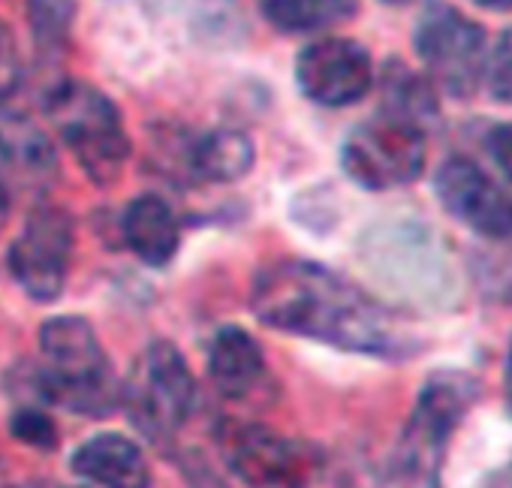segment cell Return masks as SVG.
Listing matches in <instances>:
<instances>
[{
	"label": "cell",
	"mask_w": 512,
	"mask_h": 488,
	"mask_svg": "<svg viewBox=\"0 0 512 488\" xmlns=\"http://www.w3.org/2000/svg\"><path fill=\"white\" fill-rule=\"evenodd\" d=\"M13 434L28 443V446H37V449H55L58 446V431L55 425L40 413V410H19L13 416Z\"/></svg>",
	"instance_id": "603a6c76"
},
{
	"label": "cell",
	"mask_w": 512,
	"mask_h": 488,
	"mask_svg": "<svg viewBox=\"0 0 512 488\" xmlns=\"http://www.w3.org/2000/svg\"><path fill=\"white\" fill-rule=\"evenodd\" d=\"M488 151L497 163V169L503 172V178L512 181V121L509 124H497L488 136Z\"/></svg>",
	"instance_id": "cb8c5ba5"
},
{
	"label": "cell",
	"mask_w": 512,
	"mask_h": 488,
	"mask_svg": "<svg viewBox=\"0 0 512 488\" xmlns=\"http://www.w3.org/2000/svg\"><path fill=\"white\" fill-rule=\"evenodd\" d=\"M341 166L359 187H404L425 169V133L404 118L380 112L353 127V133L344 139Z\"/></svg>",
	"instance_id": "52a82bcc"
},
{
	"label": "cell",
	"mask_w": 512,
	"mask_h": 488,
	"mask_svg": "<svg viewBox=\"0 0 512 488\" xmlns=\"http://www.w3.org/2000/svg\"><path fill=\"white\" fill-rule=\"evenodd\" d=\"M208 374L223 398H247L266 377L260 344L238 326H223L208 350Z\"/></svg>",
	"instance_id": "5bb4252c"
},
{
	"label": "cell",
	"mask_w": 512,
	"mask_h": 488,
	"mask_svg": "<svg viewBox=\"0 0 512 488\" xmlns=\"http://www.w3.org/2000/svg\"><path fill=\"white\" fill-rule=\"evenodd\" d=\"M73 257V220L64 208L40 205L10 244V275L37 302H55L67 284Z\"/></svg>",
	"instance_id": "9c48e42d"
},
{
	"label": "cell",
	"mask_w": 512,
	"mask_h": 488,
	"mask_svg": "<svg viewBox=\"0 0 512 488\" xmlns=\"http://www.w3.org/2000/svg\"><path fill=\"white\" fill-rule=\"evenodd\" d=\"M383 4H392V7H398V4H410V0H383Z\"/></svg>",
	"instance_id": "83f0119b"
},
{
	"label": "cell",
	"mask_w": 512,
	"mask_h": 488,
	"mask_svg": "<svg viewBox=\"0 0 512 488\" xmlns=\"http://www.w3.org/2000/svg\"><path fill=\"white\" fill-rule=\"evenodd\" d=\"M172 10L184 19L187 31L208 43H226L241 34L235 0H175Z\"/></svg>",
	"instance_id": "ffe728a7"
},
{
	"label": "cell",
	"mask_w": 512,
	"mask_h": 488,
	"mask_svg": "<svg viewBox=\"0 0 512 488\" xmlns=\"http://www.w3.org/2000/svg\"><path fill=\"white\" fill-rule=\"evenodd\" d=\"M413 49L428 82L455 100L476 94L485 73V28L449 4H428L413 28Z\"/></svg>",
	"instance_id": "5b68a950"
},
{
	"label": "cell",
	"mask_w": 512,
	"mask_h": 488,
	"mask_svg": "<svg viewBox=\"0 0 512 488\" xmlns=\"http://www.w3.org/2000/svg\"><path fill=\"white\" fill-rule=\"evenodd\" d=\"M506 398H509V410H512V344H509V362H506Z\"/></svg>",
	"instance_id": "484cf974"
},
{
	"label": "cell",
	"mask_w": 512,
	"mask_h": 488,
	"mask_svg": "<svg viewBox=\"0 0 512 488\" xmlns=\"http://www.w3.org/2000/svg\"><path fill=\"white\" fill-rule=\"evenodd\" d=\"M76 4L73 0H28V22L37 58L43 64H55L70 46Z\"/></svg>",
	"instance_id": "d6986e66"
},
{
	"label": "cell",
	"mask_w": 512,
	"mask_h": 488,
	"mask_svg": "<svg viewBox=\"0 0 512 488\" xmlns=\"http://www.w3.org/2000/svg\"><path fill=\"white\" fill-rule=\"evenodd\" d=\"M470 4H476L482 10H491V13H509L512 10V0H470Z\"/></svg>",
	"instance_id": "d4e9b609"
},
{
	"label": "cell",
	"mask_w": 512,
	"mask_h": 488,
	"mask_svg": "<svg viewBox=\"0 0 512 488\" xmlns=\"http://www.w3.org/2000/svg\"><path fill=\"white\" fill-rule=\"evenodd\" d=\"M43 109L85 175L94 184H112L130 157V136L118 106L88 82L58 79L46 88Z\"/></svg>",
	"instance_id": "277c9868"
},
{
	"label": "cell",
	"mask_w": 512,
	"mask_h": 488,
	"mask_svg": "<svg viewBox=\"0 0 512 488\" xmlns=\"http://www.w3.org/2000/svg\"><path fill=\"white\" fill-rule=\"evenodd\" d=\"M250 308L266 326L368 356H407L416 341L407 323L320 263L284 260L263 269Z\"/></svg>",
	"instance_id": "6da1fadb"
},
{
	"label": "cell",
	"mask_w": 512,
	"mask_h": 488,
	"mask_svg": "<svg viewBox=\"0 0 512 488\" xmlns=\"http://www.w3.org/2000/svg\"><path fill=\"white\" fill-rule=\"evenodd\" d=\"M73 473L91 488H148L151 473L142 449L124 434H100L73 455Z\"/></svg>",
	"instance_id": "4fadbf2b"
},
{
	"label": "cell",
	"mask_w": 512,
	"mask_h": 488,
	"mask_svg": "<svg viewBox=\"0 0 512 488\" xmlns=\"http://www.w3.org/2000/svg\"><path fill=\"white\" fill-rule=\"evenodd\" d=\"M7 211H10V196L0 190V226H4V220H7Z\"/></svg>",
	"instance_id": "4316f807"
},
{
	"label": "cell",
	"mask_w": 512,
	"mask_h": 488,
	"mask_svg": "<svg viewBox=\"0 0 512 488\" xmlns=\"http://www.w3.org/2000/svg\"><path fill=\"white\" fill-rule=\"evenodd\" d=\"M58 178L52 139L22 112L0 106V190L7 196H40Z\"/></svg>",
	"instance_id": "7c38bea8"
},
{
	"label": "cell",
	"mask_w": 512,
	"mask_h": 488,
	"mask_svg": "<svg viewBox=\"0 0 512 488\" xmlns=\"http://www.w3.org/2000/svg\"><path fill=\"white\" fill-rule=\"evenodd\" d=\"M476 401V383L461 371H437L419 392V401L392 449V488H440L446 446Z\"/></svg>",
	"instance_id": "7a4b0ae2"
},
{
	"label": "cell",
	"mask_w": 512,
	"mask_h": 488,
	"mask_svg": "<svg viewBox=\"0 0 512 488\" xmlns=\"http://www.w3.org/2000/svg\"><path fill=\"white\" fill-rule=\"evenodd\" d=\"M443 208L485 238H512V196L473 160L449 157L434 178Z\"/></svg>",
	"instance_id": "8fae6325"
},
{
	"label": "cell",
	"mask_w": 512,
	"mask_h": 488,
	"mask_svg": "<svg viewBox=\"0 0 512 488\" xmlns=\"http://www.w3.org/2000/svg\"><path fill=\"white\" fill-rule=\"evenodd\" d=\"M359 0H263V16L281 34H320L350 22Z\"/></svg>",
	"instance_id": "e0dca14e"
},
{
	"label": "cell",
	"mask_w": 512,
	"mask_h": 488,
	"mask_svg": "<svg viewBox=\"0 0 512 488\" xmlns=\"http://www.w3.org/2000/svg\"><path fill=\"white\" fill-rule=\"evenodd\" d=\"M380 91H383V109L386 115L404 118L416 127H422L428 118L437 115V97H434V85L413 73L407 64L401 61H389L383 67L380 76Z\"/></svg>",
	"instance_id": "ac0fdd59"
},
{
	"label": "cell",
	"mask_w": 512,
	"mask_h": 488,
	"mask_svg": "<svg viewBox=\"0 0 512 488\" xmlns=\"http://www.w3.org/2000/svg\"><path fill=\"white\" fill-rule=\"evenodd\" d=\"M253 157L250 136L229 127L196 133L184 145V163L190 175H199L202 181H238L250 172Z\"/></svg>",
	"instance_id": "2e32d148"
},
{
	"label": "cell",
	"mask_w": 512,
	"mask_h": 488,
	"mask_svg": "<svg viewBox=\"0 0 512 488\" xmlns=\"http://www.w3.org/2000/svg\"><path fill=\"white\" fill-rule=\"evenodd\" d=\"M82 488H91V485H82Z\"/></svg>",
	"instance_id": "f546056e"
},
{
	"label": "cell",
	"mask_w": 512,
	"mask_h": 488,
	"mask_svg": "<svg viewBox=\"0 0 512 488\" xmlns=\"http://www.w3.org/2000/svg\"><path fill=\"white\" fill-rule=\"evenodd\" d=\"M127 248L148 266H166L178 251V220L160 196H136L121 220Z\"/></svg>",
	"instance_id": "9a60e30c"
},
{
	"label": "cell",
	"mask_w": 512,
	"mask_h": 488,
	"mask_svg": "<svg viewBox=\"0 0 512 488\" xmlns=\"http://www.w3.org/2000/svg\"><path fill=\"white\" fill-rule=\"evenodd\" d=\"M37 386L46 401L76 413H106L115 404L112 365L82 317H52L40 329Z\"/></svg>",
	"instance_id": "3957f363"
},
{
	"label": "cell",
	"mask_w": 512,
	"mask_h": 488,
	"mask_svg": "<svg viewBox=\"0 0 512 488\" xmlns=\"http://www.w3.org/2000/svg\"><path fill=\"white\" fill-rule=\"evenodd\" d=\"M124 404L145 437L169 440L178 434L196 404V383L178 347L154 341L142 350L124 386Z\"/></svg>",
	"instance_id": "8992f818"
},
{
	"label": "cell",
	"mask_w": 512,
	"mask_h": 488,
	"mask_svg": "<svg viewBox=\"0 0 512 488\" xmlns=\"http://www.w3.org/2000/svg\"><path fill=\"white\" fill-rule=\"evenodd\" d=\"M299 91L326 109L359 103L374 85V64L362 43L347 37H320L296 58Z\"/></svg>",
	"instance_id": "30bf717a"
},
{
	"label": "cell",
	"mask_w": 512,
	"mask_h": 488,
	"mask_svg": "<svg viewBox=\"0 0 512 488\" xmlns=\"http://www.w3.org/2000/svg\"><path fill=\"white\" fill-rule=\"evenodd\" d=\"M217 443L223 461L247 488H308L320 470L311 446L253 422L223 425Z\"/></svg>",
	"instance_id": "ba28073f"
},
{
	"label": "cell",
	"mask_w": 512,
	"mask_h": 488,
	"mask_svg": "<svg viewBox=\"0 0 512 488\" xmlns=\"http://www.w3.org/2000/svg\"><path fill=\"white\" fill-rule=\"evenodd\" d=\"M0 488H16V485H0ZM31 488H43V485H31Z\"/></svg>",
	"instance_id": "f1b7e54d"
},
{
	"label": "cell",
	"mask_w": 512,
	"mask_h": 488,
	"mask_svg": "<svg viewBox=\"0 0 512 488\" xmlns=\"http://www.w3.org/2000/svg\"><path fill=\"white\" fill-rule=\"evenodd\" d=\"M25 79V61L19 49V37L10 22L0 19V106H7V100L22 88Z\"/></svg>",
	"instance_id": "44dd1931"
},
{
	"label": "cell",
	"mask_w": 512,
	"mask_h": 488,
	"mask_svg": "<svg viewBox=\"0 0 512 488\" xmlns=\"http://www.w3.org/2000/svg\"><path fill=\"white\" fill-rule=\"evenodd\" d=\"M485 73H488L491 97L512 106V28L500 34V40L485 64Z\"/></svg>",
	"instance_id": "7402d4cb"
}]
</instances>
